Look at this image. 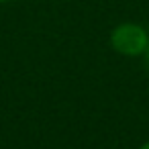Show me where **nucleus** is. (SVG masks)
Masks as SVG:
<instances>
[{
	"mask_svg": "<svg viewBox=\"0 0 149 149\" xmlns=\"http://www.w3.org/2000/svg\"><path fill=\"white\" fill-rule=\"evenodd\" d=\"M4 2H10V0H0V4H4Z\"/></svg>",
	"mask_w": 149,
	"mask_h": 149,
	"instance_id": "20e7f679",
	"label": "nucleus"
},
{
	"mask_svg": "<svg viewBox=\"0 0 149 149\" xmlns=\"http://www.w3.org/2000/svg\"><path fill=\"white\" fill-rule=\"evenodd\" d=\"M145 57H147V61H149V45H147V51H145Z\"/></svg>",
	"mask_w": 149,
	"mask_h": 149,
	"instance_id": "7ed1b4c3",
	"label": "nucleus"
},
{
	"mask_svg": "<svg viewBox=\"0 0 149 149\" xmlns=\"http://www.w3.org/2000/svg\"><path fill=\"white\" fill-rule=\"evenodd\" d=\"M110 47L123 57L145 55L149 45V33L139 23H120L110 31Z\"/></svg>",
	"mask_w": 149,
	"mask_h": 149,
	"instance_id": "f257e3e1",
	"label": "nucleus"
},
{
	"mask_svg": "<svg viewBox=\"0 0 149 149\" xmlns=\"http://www.w3.org/2000/svg\"><path fill=\"white\" fill-rule=\"evenodd\" d=\"M137 149H149V141H145V143H141Z\"/></svg>",
	"mask_w": 149,
	"mask_h": 149,
	"instance_id": "f03ea898",
	"label": "nucleus"
}]
</instances>
